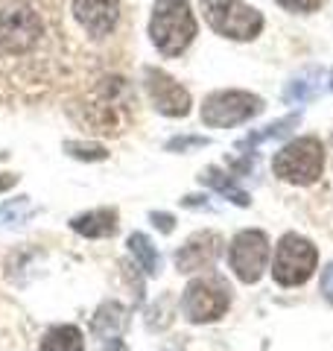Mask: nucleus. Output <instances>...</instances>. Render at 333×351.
<instances>
[{"label":"nucleus","instance_id":"f257e3e1","mask_svg":"<svg viewBox=\"0 0 333 351\" xmlns=\"http://www.w3.org/2000/svg\"><path fill=\"white\" fill-rule=\"evenodd\" d=\"M132 112H135V97L123 76L97 80L79 103L82 123L99 135H120L132 123Z\"/></svg>","mask_w":333,"mask_h":351},{"label":"nucleus","instance_id":"f03ea898","mask_svg":"<svg viewBox=\"0 0 333 351\" xmlns=\"http://www.w3.org/2000/svg\"><path fill=\"white\" fill-rule=\"evenodd\" d=\"M44 41V24L27 0L0 3V62L29 59Z\"/></svg>","mask_w":333,"mask_h":351},{"label":"nucleus","instance_id":"7ed1b4c3","mask_svg":"<svg viewBox=\"0 0 333 351\" xmlns=\"http://www.w3.org/2000/svg\"><path fill=\"white\" fill-rule=\"evenodd\" d=\"M149 38L164 56H182L196 38V18L187 0H158L149 18Z\"/></svg>","mask_w":333,"mask_h":351},{"label":"nucleus","instance_id":"20e7f679","mask_svg":"<svg viewBox=\"0 0 333 351\" xmlns=\"http://www.w3.org/2000/svg\"><path fill=\"white\" fill-rule=\"evenodd\" d=\"M325 170V147L319 138H295L286 147H281L272 158V173L281 182L290 184H316Z\"/></svg>","mask_w":333,"mask_h":351},{"label":"nucleus","instance_id":"39448f33","mask_svg":"<svg viewBox=\"0 0 333 351\" xmlns=\"http://www.w3.org/2000/svg\"><path fill=\"white\" fill-rule=\"evenodd\" d=\"M319 267V249L313 240H307L295 232H286L275 246V261H272V276L281 287H301L313 278Z\"/></svg>","mask_w":333,"mask_h":351},{"label":"nucleus","instance_id":"423d86ee","mask_svg":"<svg viewBox=\"0 0 333 351\" xmlns=\"http://www.w3.org/2000/svg\"><path fill=\"white\" fill-rule=\"evenodd\" d=\"M202 15L210 29L231 41H251L263 29V15L243 0H202Z\"/></svg>","mask_w":333,"mask_h":351},{"label":"nucleus","instance_id":"0eeeda50","mask_svg":"<svg viewBox=\"0 0 333 351\" xmlns=\"http://www.w3.org/2000/svg\"><path fill=\"white\" fill-rule=\"evenodd\" d=\"M231 307V287L219 276H205L187 284L182 295V311L190 322H217Z\"/></svg>","mask_w":333,"mask_h":351},{"label":"nucleus","instance_id":"6e6552de","mask_svg":"<svg viewBox=\"0 0 333 351\" xmlns=\"http://www.w3.org/2000/svg\"><path fill=\"white\" fill-rule=\"evenodd\" d=\"M263 112V100L249 91H214L202 103V123L210 129H231Z\"/></svg>","mask_w":333,"mask_h":351},{"label":"nucleus","instance_id":"1a4fd4ad","mask_svg":"<svg viewBox=\"0 0 333 351\" xmlns=\"http://www.w3.org/2000/svg\"><path fill=\"white\" fill-rule=\"evenodd\" d=\"M269 237L266 232H258V228H246L240 232L228 246V263L234 269V276L243 284H258L263 278L266 267H269Z\"/></svg>","mask_w":333,"mask_h":351},{"label":"nucleus","instance_id":"9d476101","mask_svg":"<svg viewBox=\"0 0 333 351\" xmlns=\"http://www.w3.org/2000/svg\"><path fill=\"white\" fill-rule=\"evenodd\" d=\"M147 91H149L155 112H161L164 117L190 114V106H193L190 94H187V88H182L170 73H164L158 68H147Z\"/></svg>","mask_w":333,"mask_h":351},{"label":"nucleus","instance_id":"9b49d317","mask_svg":"<svg viewBox=\"0 0 333 351\" xmlns=\"http://www.w3.org/2000/svg\"><path fill=\"white\" fill-rule=\"evenodd\" d=\"M219 255H222V237L217 232H196L175 252V267H179V272L210 269Z\"/></svg>","mask_w":333,"mask_h":351},{"label":"nucleus","instance_id":"f8f14e48","mask_svg":"<svg viewBox=\"0 0 333 351\" xmlns=\"http://www.w3.org/2000/svg\"><path fill=\"white\" fill-rule=\"evenodd\" d=\"M73 15L91 38H106L120 21L117 0H73Z\"/></svg>","mask_w":333,"mask_h":351},{"label":"nucleus","instance_id":"ddd939ff","mask_svg":"<svg viewBox=\"0 0 333 351\" xmlns=\"http://www.w3.org/2000/svg\"><path fill=\"white\" fill-rule=\"evenodd\" d=\"M71 228L76 234L91 237V240L111 237V234H117V211L114 208H97V211L79 214L71 219Z\"/></svg>","mask_w":333,"mask_h":351},{"label":"nucleus","instance_id":"4468645a","mask_svg":"<svg viewBox=\"0 0 333 351\" xmlns=\"http://www.w3.org/2000/svg\"><path fill=\"white\" fill-rule=\"evenodd\" d=\"M199 182L202 184H208V188H214L217 193H222L225 199H231L234 205H240V208H246L251 199H249V193L240 188V184L231 179L228 173H222L219 167H208V170H202V176H199Z\"/></svg>","mask_w":333,"mask_h":351},{"label":"nucleus","instance_id":"2eb2a0df","mask_svg":"<svg viewBox=\"0 0 333 351\" xmlns=\"http://www.w3.org/2000/svg\"><path fill=\"white\" fill-rule=\"evenodd\" d=\"M85 337L76 325H56L41 339V351H82Z\"/></svg>","mask_w":333,"mask_h":351},{"label":"nucleus","instance_id":"dca6fc26","mask_svg":"<svg viewBox=\"0 0 333 351\" xmlns=\"http://www.w3.org/2000/svg\"><path fill=\"white\" fill-rule=\"evenodd\" d=\"M129 252L135 255V261L140 263V269L147 272V276H158L161 272V258H158V252H155L152 240L147 234H140V232L132 234L129 237Z\"/></svg>","mask_w":333,"mask_h":351},{"label":"nucleus","instance_id":"f3484780","mask_svg":"<svg viewBox=\"0 0 333 351\" xmlns=\"http://www.w3.org/2000/svg\"><path fill=\"white\" fill-rule=\"evenodd\" d=\"M123 307L120 304H114V302H108V304H103L97 311V316H94V334L97 337H108V334H114L117 328H123Z\"/></svg>","mask_w":333,"mask_h":351},{"label":"nucleus","instance_id":"a211bd4d","mask_svg":"<svg viewBox=\"0 0 333 351\" xmlns=\"http://www.w3.org/2000/svg\"><path fill=\"white\" fill-rule=\"evenodd\" d=\"M298 120H301V114H290V117L278 120V123H272V126H266L263 132H254V135H249L246 141H240V149L254 147V144H260V141H269V138H284L293 126H298Z\"/></svg>","mask_w":333,"mask_h":351},{"label":"nucleus","instance_id":"6ab92c4d","mask_svg":"<svg viewBox=\"0 0 333 351\" xmlns=\"http://www.w3.org/2000/svg\"><path fill=\"white\" fill-rule=\"evenodd\" d=\"M29 214H32V205H29L27 196H18V199L0 205V223H3V226H12V228L24 226Z\"/></svg>","mask_w":333,"mask_h":351},{"label":"nucleus","instance_id":"aec40b11","mask_svg":"<svg viewBox=\"0 0 333 351\" xmlns=\"http://www.w3.org/2000/svg\"><path fill=\"white\" fill-rule=\"evenodd\" d=\"M64 152H68L71 158H79V161H103L108 156L106 147H99V144H79V141H68V144H64Z\"/></svg>","mask_w":333,"mask_h":351},{"label":"nucleus","instance_id":"412c9836","mask_svg":"<svg viewBox=\"0 0 333 351\" xmlns=\"http://www.w3.org/2000/svg\"><path fill=\"white\" fill-rule=\"evenodd\" d=\"M310 76H313V71H307V76H295V80L290 82V88H286V100H290V103L293 100H298V103L307 100L310 91H313V85H316V82H307Z\"/></svg>","mask_w":333,"mask_h":351},{"label":"nucleus","instance_id":"4be33fe9","mask_svg":"<svg viewBox=\"0 0 333 351\" xmlns=\"http://www.w3.org/2000/svg\"><path fill=\"white\" fill-rule=\"evenodd\" d=\"M278 6H284L286 12H298V15H310L316 12V9L321 6V0H275Z\"/></svg>","mask_w":333,"mask_h":351},{"label":"nucleus","instance_id":"5701e85b","mask_svg":"<svg viewBox=\"0 0 333 351\" xmlns=\"http://www.w3.org/2000/svg\"><path fill=\"white\" fill-rule=\"evenodd\" d=\"M208 144V138H175L166 144V149H173V152H179V149H190V147H205Z\"/></svg>","mask_w":333,"mask_h":351},{"label":"nucleus","instance_id":"b1692460","mask_svg":"<svg viewBox=\"0 0 333 351\" xmlns=\"http://www.w3.org/2000/svg\"><path fill=\"white\" fill-rule=\"evenodd\" d=\"M149 219H152V223H155V228H161V232H164V234H170V232H173V228H175V219H173L170 214L152 211V214H149Z\"/></svg>","mask_w":333,"mask_h":351},{"label":"nucleus","instance_id":"393cba45","mask_svg":"<svg viewBox=\"0 0 333 351\" xmlns=\"http://www.w3.org/2000/svg\"><path fill=\"white\" fill-rule=\"evenodd\" d=\"M321 295H325V299L333 304V263L325 272H321Z\"/></svg>","mask_w":333,"mask_h":351},{"label":"nucleus","instance_id":"a878e982","mask_svg":"<svg viewBox=\"0 0 333 351\" xmlns=\"http://www.w3.org/2000/svg\"><path fill=\"white\" fill-rule=\"evenodd\" d=\"M18 184V176L15 173H0V191H9Z\"/></svg>","mask_w":333,"mask_h":351},{"label":"nucleus","instance_id":"bb28decb","mask_svg":"<svg viewBox=\"0 0 333 351\" xmlns=\"http://www.w3.org/2000/svg\"><path fill=\"white\" fill-rule=\"evenodd\" d=\"M106 351H123V343H120V339H111V346Z\"/></svg>","mask_w":333,"mask_h":351},{"label":"nucleus","instance_id":"cd10ccee","mask_svg":"<svg viewBox=\"0 0 333 351\" xmlns=\"http://www.w3.org/2000/svg\"><path fill=\"white\" fill-rule=\"evenodd\" d=\"M330 88H333V71H330Z\"/></svg>","mask_w":333,"mask_h":351},{"label":"nucleus","instance_id":"c85d7f7f","mask_svg":"<svg viewBox=\"0 0 333 351\" xmlns=\"http://www.w3.org/2000/svg\"><path fill=\"white\" fill-rule=\"evenodd\" d=\"M330 144H333V138H330Z\"/></svg>","mask_w":333,"mask_h":351}]
</instances>
